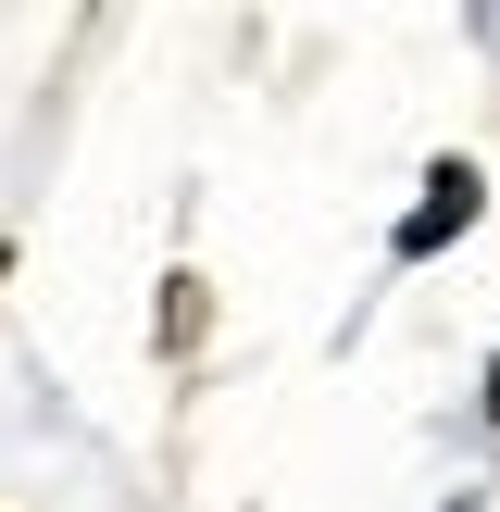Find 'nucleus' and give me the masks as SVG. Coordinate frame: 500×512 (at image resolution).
<instances>
[{"label":"nucleus","mask_w":500,"mask_h":512,"mask_svg":"<svg viewBox=\"0 0 500 512\" xmlns=\"http://www.w3.org/2000/svg\"><path fill=\"white\" fill-rule=\"evenodd\" d=\"M475 213H488V175H475L463 150H450V163H425V200H413V213L388 225V263H438V250L463 238Z\"/></svg>","instance_id":"obj_1"},{"label":"nucleus","mask_w":500,"mask_h":512,"mask_svg":"<svg viewBox=\"0 0 500 512\" xmlns=\"http://www.w3.org/2000/svg\"><path fill=\"white\" fill-rule=\"evenodd\" d=\"M200 313H213V300H200V275H175V300H163V350H188Z\"/></svg>","instance_id":"obj_2"},{"label":"nucleus","mask_w":500,"mask_h":512,"mask_svg":"<svg viewBox=\"0 0 500 512\" xmlns=\"http://www.w3.org/2000/svg\"><path fill=\"white\" fill-rule=\"evenodd\" d=\"M488 425H500V363H488Z\"/></svg>","instance_id":"obj_3"},{"label":"nucleus","mask_w":500,"mask_h":512,"mask_svg":"<svg viewBox=\"0 0 500 512\" xmlns=\"http://www.w3.org/2000/svg\"><path fill=\"white\" fill-rule=\"evenodd\" d=\"M0 288H13V238H0Z\"/></svg>","instance_id":"obj_4"}]
</instances>
